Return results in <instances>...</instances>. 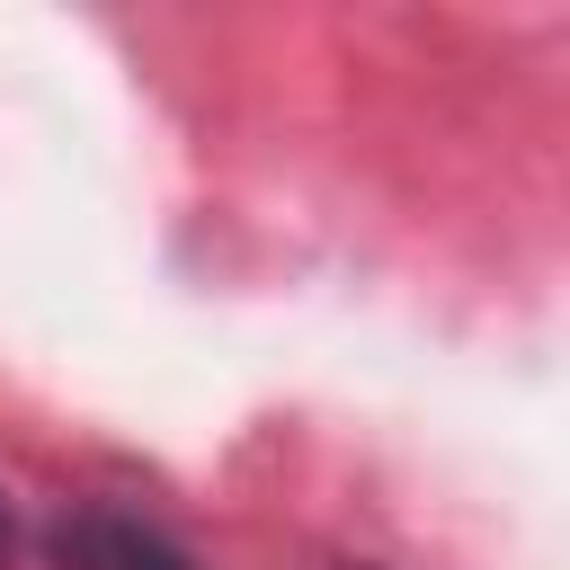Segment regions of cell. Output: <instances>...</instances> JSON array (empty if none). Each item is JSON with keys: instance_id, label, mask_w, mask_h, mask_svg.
I'll list each match as a JSON object with an SVG mask.
<instances>
[{"instance_id": "1", "label": "cell", "mask_w": 570, "mask_h": 570, "mask_svg": "<svg viewBox=\"0 0 570 570\" xmlns=\"http://www.w3.org/2000/svg\"><path fill=\"white\" fill-rule=\"evenodd\" d=\"M45 561L53 570H196V552L178 534H160L151 517L134 508H107V499H80L45 525Z\"/></svg>"}, {"instance_id": "2", "label": "cell", "mask_w": 570, "mask_h": 570, "mask_svg": "<svg viewBox=\"0 0 570 570\" xmlns=\"http://www.w3.org/2000/svg\"><path fill=\"white\" fill-rule=\"evenodd\" d=\"M9 543H18V525H9V499H0V561H9Z\"/></svg>"}]
</instances>
